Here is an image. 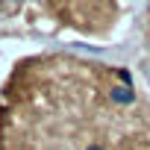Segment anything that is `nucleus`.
Wrapping results in <instances>:
<instances>
[{
	"label": "nucleus",
	"mask_w": 150,
	"mask_h": 150,
	"mask_svg": "<svg viewBox=\"0 0 150 150\" xmlns=\"http://www.w3.org/2000/svg\"><path fill=\"white\" fill-rule=\"evenodd\" d=\"M3 112V150H135L127 74L80 59L24 68Z\"/></svg>",
	"instance_id": "f257e3e1"
}]
</instances>
